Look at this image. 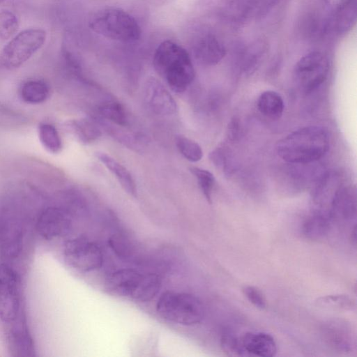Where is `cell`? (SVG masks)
I'll list each match as a JSON object with an SVG mask.
<instances>
[{"mask_svg": "<svg viewBox=\"0 0 357 357\" xmlns=\"http://www.w3.org/2000/svg\"><path fill=\"white\" fill-rule=\"evenodd\" d=\"M221 347L228 355L231 356H240V347L238 336L231 332H226L221 337Z\"/></svg>", "mask_w": 357, "mask_h": 357, "instance_id": "obj_31", "label": "cell"}, {"mask_svg": "<svg viewBox=\"0 0 357 357\" xmlns=\"http://www.w3.org/2000/svg\"><path fill=\"white\" fill-rule=\"evenodd\" d=\"M267 50L266 44L257 40L243 47L240 51L239 59L244 70L250 72L259 65Z\"/></svg>", "mask_w": 357, "mask_h": 357, "instance_id": "obj_23", "label": "cell"}, {"mask_svg": "<svg viewBox=\"0 0 357 357\" xmlns=\"http://www.w3.org/2000/svg\"><path fill=\"white\" fill-rule=\"evenodd\" d=\"M328 70L327 56L321 52L312 51L297 61L294 69V78L302 91L310 93L324 82Z\"/></svg>", "mask_w": 357, "mask_h": 357, "instance_id": "obj_7", "label": "cell"}, {"mask_svg": "<svg viewBox=\"0 0 357 357\" xmlns=\"http://www.w3.org/2000/svg\"><path fill=\"white\" fill-rule=\"evenodd\" d=\"M98 112L103 119L119 126H126L128 118L123 105L115 101H109L102 104Z\"/></svg>", "mask_w": 357, "mask_h": 357, "instance_id": "obj_25", "label": "cell"}, {"mask_svg": "<svg viewBox=\"0 0 357 357\" xmlns=\"http://www.w3.org/2000/svg\"><path fill=\"white\" fill-rule=\"evenodd\" d=\"M64 257L70 266L82 272L97 270L103 263L100 247L96 243L82 237L70 239L66 243Z\"/></svg>", "mask_w": 357, "mask_h": 357, "instance_id": "obj_8", "label": "cell"}, {"mask_svg": "<svg viewBox=\"0 0 357 357\" xmlns=\"http://www.w3.org/2000/svg\"><path fill=\"white\" fill-rule=\"evenodd\" d=\"M257 107L265 116L271 119H280L284 112V101L282 96L271 90L265 91L257 100Z\"/></svg>", "mask_w": 357, "mask_h": 357, "instance_id": "obj_21", "label": "cell"}, {"mask_svg": "<svg viewBox=\"0 0 357 357\" xmlns=\"http://www.w3.org/2000/svg\"><path fill=\"white\" fill-rule=\"evenodd\" d=\"M89 26L98 35L123 43L137 41L142 33L135 17L118 8H106L95 13Z\"/></svg>", "mask_w": 357, "mask_h": 357, "instance_id": "obj_4", "label": "cell"}, {"mask_svg": "<svg viewBox=\"0 0 357 357\" xmlns=\"http://www.w3.org/2000/svg\"><path fill=\"white\" fill-rule=\"evenodd\" d=\"M144 96L148 107L158 115L168 116L177 112V105L173 96L167 88L154 77H150L146 82Z\"/></svg>", "mask_w": 357, "mask_h": 357, "instance_id": "obj_12", "label": "cell"}, {"mask_svg": "<svg viewBox=\"0 0 357 357\" xmlns=\"http://www.w3.org/2000/svg\"><path fill=\"white\" fill-rule=\"evenodd\" d=\"M328 329V337L333 347L344 352L350 350L351 340L347 332L341 328L332 327Z\"/></svg>", "mask_w": 357, "mask_h": 357, "instance_id": "obj_30", "label": "cell"}, {"mask_svg": "<svg viewBox=\"0 0 357 357\" xmlns=\"http://www.w3.org/2000/svg\"><path fill=\"white\" fill-rule=\"evenodd\" d=\"M5 0H0V4L3 2Z\"/></svg>", "mask_w": 357, "mask_h": 357, "instance_id": "obj_36", "label": "cell"}, {"mask_svg": "<svg viewBox=\"0 0 357 357\" xmlns=\"http://www.w3.org/2000/svg\"><path fill=\"white\" fill-rule=\"evenodd\" d=\"M190 46L195 59L204 66H215L226 55V48L222 41L208 30L197 33L192 39Z\"/></svg>", "mask_w": 357, "mask_h": 357, "instance_id": "obj_11", "label": "cell"}, {"mask_svg": "<svg viewBox=\"0 0 357 357\" xmlns=\"http://www.w3.org/2000/svg\"><path fill=\"white\" fill-rule=\"evenodd\" d=\"M20 97L29 104H39L45 102L50 94V88L45 81L31 79L25 82L20 88Z\"/></svg>", "mask_w": 357, "mask_h": 357, "instance_id": "obj_22", "label": "cell"}, {"mask_svg": "<svg viewBox=\"0 0 357 357\" xmlns=\"http://www.w3.org/2000/svg\"><path fill=\"white\" fill-rule=\"evenodd\" d=\"M317 303L321 307L338 310H352L355 306L353 299L349 296L343 294L323 296L318 298Z\"/></svg>", "mask_w": 357, "mask_h": 357, "instance_id": "obj_29", "label": "cell"}, {"mask_svg": "<svg viewBox=\"0 0 357 357\" xmlns=\"http://www.w3.org/2000/svg\"><path fill=\"white\" fill-rule=\"evenodd\" d=\"M156 310L165 320L184 326L200 323L205 314L204 305L198 298L174 291H167L160 296Z\"/></svg>", "mask_w": 357, "mask_h": 357, "instance_id": "obj_5", "label": "cell"}, {"mask_svg": "<svg viewBox=\"0 0 357 357\" xmlns=\"http://www.w3.org/2000/svg\"><path fill=\"white\" fill-rule=\"evenodd\" d=\"M190 171L196 178L206 199L211 203V195L215 181L213 174L206 169L197 167H190Z\"/></svg>", "mask_w": 357, "mask_h": 357, "instance_id": "obj_27", "label": "cell"}, {"mask_svg": "<svg viewBox=\"0 0 357 357\" xmlns=\"http://www.w3.org/2000/svg\"><path fill=\"white\" fill-rule=\"evenodd\" d=\"M71 225L69 213L63 208L51 206L44 209L37 220L39 234L47 239L65 234Z\"/></svg>", "mask_w": 357, "mask_h": 357, "instance_id": "obj_13", "label": "cell"}, {"mask_svg": "<svg viewBox=\"0 0 357 357\" xmlns=\"http://www.w3.org/2000/svg\"><path fill=\"white\" fill-rule=\"evenodd\" d=\"M243 291L247 299L256 307L264 309L266 307V301L262 292L254 286H245Z\"/></svg>", "mask_w": 357, "mask_h": 357, "instance_id": "obj_32", "label": "cell"}, {"mask_svg": "<svg viewBox=\"0 0 357 357\" xmlns=\"http://www.w3.org/2000/svg\"><path fill=\"white\" fill-rule=\"evenodd\" d=\"M226 151L220 148H217L209 154L211 162L218 167L222 168L225 173L229 172L228 156Z\"/></svg>", "mask_w": 357, "mask_h": 357, "instance_id": "obj_33", "label": "cell"}, {"mask_svg": "<svg viewBox=\"0 0 357 357\" xmlns=\"http://www.w3.org/2000/svg\"><path fill=\"white\" fill-rule=\"evenodd\" d=\"M197 8L205 15L232 23L252 15L250 0H199Z\"/></svg>", "mask_w": 357, "mask_h": 357, "instance_id": "obj_10", "label": "cell"}, {"mask_svg": "<svg viewBox=\"0 0 357 357\" xmlns=\"http://www.w3.org/2000/svg\"><path fill=\"white\" fill-rule=\"evenodd\" d=\"M240 356L272 357L277 353L274 338L263 332H248L238 337Z\"/></svg>", "mask_w": 357, "mask_h": 357, "instance_id": "obj_14", "label": "cell"}, {"mask_svg": "<svg viewBox=\"0 0 357 357\" xmlns=\"http://www.w3.org/2000/svg\"><path fill=\"white\" fill-rule=\"evenodd\" d=\"M329 212L333 220L349 222L354 220L356 215L355 191L351 188H339L332 200Z\"/></svg>", "mask_w": 357, "mask_h": 357, "instance_id": "obj_16", "label": "cell"}, {"mask_svg": "<svg viewBox=\"0 0 357 357\" xmlns=\"http://www.w3.org/2000/svg\"><path fill=\"white\" fill-rule=\"evenodd\" d=\"M153 64L157 73L176 93L185 91L195 77L188 51L169 40L162 41L158 46L153 54Z\"/></svg>", "mask_w": 357, "mask_h": 357, "instance_id": "obj_2", "label": "cell"}, {"mask_svg": "<svg viewBox=\"0 0 357 357\" xmlns=\"http://www.w3.org/2000/svg\"><path fill=\"white\" fill-rule=\"evenodd\" d=\"M97 158L107 167L115 176L123 190L130 195L137 196V186L134 178L128 170L106 153L98 151L96 153Z\"/></svg>", "mask_w": 357, "mask_h": 357, "instance_id": "obj_17", "label": "cell"}, {"mask_svg": "<svg viewBox=\"0 0 357 357\" xmlns=\"http://www.w3.org/2000/svg\"><path fill=\"white\" fill-rule=\"evenodd\" d=\"M9 347L15 356H32L34 348L32 340L25 325L22 321L15 324L11 328L9 337Z\"/></svg>", "mask_w": 357, "mask_h": 357, "instance_id": "obj_19", "label": "cell"}, {"mask_svg": "<svg viewBox=\"0 0 357 357\" xmlns=\"http://www.w3.org/2000/svg\"><path fill=\"white\" fill-rule=\"evenodd\" d=\"M252 8V13L255 15H261L267 13L280 0H250Z\"/></svg>", "mask_w": 357, "mask_h": 357, "instance_id": "obj_34", "label": "cell"}, {"mask_svg": "<svg viewBox=\"0 0 357 357\" xmlns=\"http://www.w3.org/2000/svg\"><path fill=\"white\" fill-rule=\"evenodd\" d=\"M38 137L43 147L50 153H58L62 142L56 128L49 123H40L38 127Z\"/></svg>", "mask_w": 357, "mask_h": 357, "instance_id": "obj_24", "label": "cell"}, {"mask_svg": "<svg viewBox=\"0 0 357 357\" xmlns=\"http://www.w3.org/2000/svg\"><path fill=\"white\" fill-rule=\"evenodd\" d=\"M329 149V137L322 127L310 126L296 130L280 139L278 155L293 164H306L323 158Z\"/></svg>", "mask_w": 357, "mask_h": 357, "instance_id": "obj_1", "label": "cell"}, {"mask_svg": "<svg viewBox=\"0 0 357 357\" xmlns=\"http://www.w3.org/2000/svg\"><path fill=\"white\" fill-rule=\"evenodd\" d=\"M333 219L328 212L316 210L304 221L302 233L310 240H319L328 233Z\"/></svg>", "mask_w": 357, "mask_h": 357, "instance_id": "obj_18", "label": "cell"}, {"mask_svg": "<svg viewBox=\"0 0 357 357\" xmlns=\"http://www.w3.org/2000/svg\"><path fill=\"white\" fill-rule=\"evenodd\" d=\"M20 280L16 272L5 264H0V319L15 320L20 312Z\"/></svg>", "mask_w": 357, "mask_h": 357, "instance_id": "obj_9", "label": "cell"}, {"mask_svg": "<svg viewBox=\"0 0 357 357\" xmlns=\"http://www.w3.org/2000/svg\"><path fill=\"white\" fill-rule=\"evenodd\" d=\"M149 3H151V4H153V5H162L168 1H169L170 0H146Z\"/></svg>", "mask_w": 357, "mask_h": 357, "instance_id": "obj_35", "label": "cell"}, {"mask_svg": "<svg viewBox=\"0 0 357 357\" xmlns=\"http://www.w3.org/2000/svg\"><path fill=\"white\" fill-rule=\"evenodd\" d=\"M46 31L40 28H30L16 34L0 53V67L13 70L28 61L45 44Z\"/></svg>", "mask_w": 357, "mask_h": 357, "instance_id": "obj_6", "label": "cell"}, {"mask_svg": "<svg viewBox=\"0 0 357 357\" xmlns=\"http://www.w3.org/2000/svg\"><path fill=\"white\" fill-rule=\"evenodd\" d=\"M16 15L6 9L0 10V40H6L12 37L19 27Z\"/></svg>", "mask_w": 357, "mask_h": 357, "instance_id": "obj_28", "label": "cell"}, {"mask_svg": "<svg viewBox=\"0 0 357 357\" xmlns=\"http://www.w3.org/2000/svg\"><path fill=\"white\" fill-rule=\"evenodd\" d=\"M175 141L177 149L188 161L196 162L202 158L203 151L195 141L183 135H177Z\"/></svg>", "mask_w": 357, "mask_h": 357, "instance_id": "obj_26", "label": "cell"}, {"mask_svg": "<svg viewBox=\"0 0 357 357\" xmlns=\"http://www.w3.org/2000/svg\"><path fill=\"white\" fill-rule=\"evenodd\" d=\"M22 246V231L17 222L6 213L0 214V252L7 258L18 255Z\"/></svg>", "mask_w": 357, "mask_h": 357, "instance_id": "obj_15", "label": "cell"}, {"mask_svg": "<svg viewBox=\"0 0 357 357\" xmlns=\"http://www.w3.org/2000/svg\"><path fill=\"white\" fill-rule=\"evenodd\" d=\"M160 287L158 275L143 274L130 268L118 270L108 275L105 280V289L109 294L138 302L149 301Z\"/></svg>", "mask_w": 357, "mask_h": 357, "instance_id": "obj_3", "label": "cell"}, {"mask_svg": "<svg viewBox=\"0 0 357 357\" xmlns=\"http://www.w3.org/2000/svg\"><path fill=\"white\" fill-rule=\"evenodd\" d=\"M66 127L76 139L84 144H91L101 136L99 127L86 119L69 121Z\"/></svg>", "mask_w": 357, "mask_h": 357, "instance_id": "obj_20", "label": "cell"}]
</instances>
